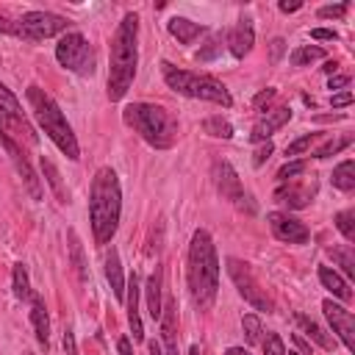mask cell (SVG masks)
I'll use <instances>...</instances> for the list:
<instances>
[{
    "instance_id": "c3c4849f",
    "label": "cell",
    "mask_w": 355,
    "mask_h": 355,
    "mask_svg": "<svg viewBox=\"0 0 355 355\" xmlns=\"http://www.w3.org/2000/svg\"><path fill=\"white\" fill-rule=\"evenodd\" d=\"M116 347H119V355H133V347H130V341H128L125 336L119 338V344H116Z\"/></svg>"
},
{
    "instance_id": "484cf974",
    "label": "cell",
    "mask_w": 355,
    "mask_h": 355,
    "mask_svg": "<svg viewBox=\"0 0 355 355\" xmlns=\"http://www.w3.org/2000/svg\"><path fill=\"white\" fill-rule=\"evenodd\" d=\"M327 255L344 269L347 277H355V252H352V244H336L327 250Z\"/></svg>"
},
{
    "instance_id": "8fae6325",
    "label": "cell",
    "mask_w": 355,
    "mask_h": 355,
    "mask_svg": "<svg viewBox=\"0 0 355 355\" xmlns=\"http://www.w3.org/2000/svg\"><path fill=\"white\" fill-rule=\"evenodd\" d=\"M0 144H3V150L11 155V161H14V166H17V172H19V178H22V183H25V189L31 191V197L33 200H39L42 197V189H39V178L33 175V169H31V164H28V158H25V153L19 150V144L8 136V130L0 125Z\"/></svg>"
},
{
    "instance_id": "9c48e42d",
    "label": "cell",
    "mask_w": 355,
    "mask_h": 355,
    "mask_svg": "<svg viewBox=\"0 0 355 355\" xmlns=\"http://www.w3.org/2000/svg\"><path fill=\"white\" fill-rule=\"evenodd\" d=\"M227 275H230V280L236 283L239 294H241L255 311H269V308H272L269 297L263 294V288L258 286V280L252 277V272H250L247 263H241L239 258H227Z\"/></svg>"
},
{
    "instance_id": "cb8c5ba5",
    "label": "cell",
    "mask_w": 355,
    "mask_h": 355,
    "mask_svg": "<svg viewBox=\"0 0 355 355\" xmlns=\"http://www.w3.org/2000/svg\"><path fill=\"white\" fill-rule=\"evenodd\" d=\"M147 311L153 319H161V269H155L150 277H147Z\"/></svg>"
},
{
    "instance_id": "f5cc1de1",
    "label": "cell",
    "mask_w": 355,
    "mask_h": 355,
    "mask_svg": "<svg viewBox=\"0 0 355 355\" xmlns=\"http://www.w3.org/2000/svg\"><path fill=\"white\" fill-rule=\"evenodd\" d=\"M336 67H338V64H336V61H327V64H324V67H322V69H324V72H336Z\"/></svg>"
},
{
    "instance_id": "4fadbf2b",
    "label": "cell",
    "mask_w": 355,
    "mask_h": 355,
    "mask_svg": "<svg viewBox=\"0 0 355 355\" xmlns=\"http://www.w3.org/2000/svg\"><path fill=\"white\" fill-rule=\"evenodd\" d=\"M266 222H269L275 239H280V241H288V244H305V241L311 239V230H308L302 222L291 219L288 214L272 211V214H266Z\"/></svg>"
},
{
    "instance_id": "f1b7e54d",
    "label": "cell",
    "mask_w": 355,
    "mask_h": 355,
    "mask_svg": "<svg viewBox=\"0 0 355 355\" xmlns=\"http://www.w3.org/2000/svg\"><path fill=\"white\" fill-rule=\"evenodd\" d=\"M202 130L208 136H216V139H230L233 136V125L227 119H222V116H208L202 122Z\"/></svg>"
},
{
    "instance_id": "1f68e13d",
    "label": "cell",
    "mask_w": 355,
    "mask_h": 355,
    "mask_svg": "<svg viewBox=\"0 0 355 355\" xmlns=\"http://www.w3.org/2000/svg\"><path fill=\"white\" fill-rule=\"evenodd\" d=\"M336 227L341 230V236L347 239V241H355V211H338L336 214Z\"/></svg>"
},
{
    "instance_id": "7dc6e473",
    "label": "cell",
    "mask_w": 355,
    "mask_h": 355,
    "mask_svg": "<svg viewBox=\"0 0 355 355\" xmlns=\"http://www.w3.org/2000/svg\"><path fill=\"white\" fill-rule=\"evenodd\" d=\"M344 86H349V75H336V78H330V89H344Z\"/></svg>"
},
{
    "instance_id": "db71d44e",
    "label": "cell",
    "mask_w": 355,
    "mask_h": 355,
    "mask_svg": "<svg viewBox=\"0 0 355 355\" xmlns=\"http://www.w3.org/2000/svg\"><path fill=\"white\" fill-rule=\"evenodd\" d=\"M189 355H200V347H197V344H194V347H191V349H189Z\"/></svg>"
},
{
    "instance_id": "3957f363",
    "label": "cell",
    "mask_w": 355,
    "mask_h": 355,
    "mask_svg": "<svg viewBox=\"0 0 355 355\" xmlns=\"http://www.w3.org/2000/svg\"><path fill=\"white\" fill-rule=\"evenodd\" d=\"M136 36H139V17L125 14L111 39V67H108V100L111 103L122 100L136 78V64H139Z\"/></svg>"
},
{
    "instance_id": "5b68a950",
    "label": "cell",
    "mask_w": 355,
    "mask_h": 355,
    "mask_svg": "<svg viewBox=\"0 0 355 355\" xmlns=\"http://www.w3.org/2000/svg\"><path fill=\"white\" fill-rule=\"evenodd\" d=\"M122 116L155 150H169L175 144V139H178V122L161 105H153V103H130Z\"/></svg>"
},
{
    "instance_id": "bcb514c9",
    "label": "cell",
    "mask_w": 355,
    "mask_h": 355,
    "mask_svg": "<svg viewBox=\"0 0 355 355\" xmlns=\"http://www.w3.org/2000/svg\"><path fill=\"white\" fill-rule=\"evenodd\" d=\"M311 36H313V39H338V33L330 31V28H313Z\"/></svg>"
},
{
    "instance_id": "7402d4cb",
    "label": "cell",
    "mask_w": 355,
    "mask_h": 355,
    "mask_svg": "<svg viewBox=\"0 0 355 355\" xmlns=\"http://www.w3.org/2000/svg\"><path fill=\"white\" fill-rule=\"evenodd\" d=\"M31 322H33V330H36L39 344L47 347V341H50V319H47L44 302L36 294H31Z\"/></svg>"
},
{
    "instance_id": "74e56055",
    "label": "cell",
    "mask_w": 355,
    "mask_h": 355,
    "mask_svg": "<svg viewBox=\"0 0 355 355\" xmlns=\"http://www.w3.org/2000/svg\"><path fill=\"white\" fill-rule=\"evenodd\" d=\"M263 355H286V347H283V338L277 333H269L266 341H263Z\"/></svg>"
},
{
    "instance_id": "681fc988",
    "label": "cell",
    "mask_w": 355,
    "mask_h": 355,
    "mask_svg": "<svg viewBox=\"0 0 355 355\" xmlns=\"http://www.w3.org/2000/svg\"><path fill=\"white\" fill-rule=\"evenodd\" d=\"M300 6H302V3H288V0H283V3H280V11H286V14H288V11H297Z\"/></svg>"
},
{
    "instance_id": "f546056e",
    "label": "cell",
    "mask_w": 355,
    "mask_h": 355,
    "mask_svg": "<svg viewBox=\"0 0 355 355\" xmlns=\"http://www.w3.org/2000/svg\"><path fill=\"white\" fill-rule=\"evenodd\" d=\"M42 172H44V178H47V183L53 186L58 202H67V194H64V186H61V175H58V169L53 166V161L44 158V155H42Z\"/></svg>"
},
{
    "instance_id": "44dd1931",
    "label": "cell",
    "mask_w": 355,
    "mask_h": 355,
    "mask_svg": "<svg viewBox=\"0 0 355 355\" xmlns=\"http://www.w3.org/2000/svg\"><path fill=\"white\" fill-rule=\"evenodd\" d=\"M319 280H322V286H324L327 291H333V297H338V300H344V302L352 300L349 283H347L336 269H330V266H319Z\"/></svg>"
},
{
    "instance_id": "4316f807",
    "label": "cell",
    "mask_w": 355,
    "mask_h": 355,
    "mask_svg": "<svg viewBox=\"0 0 355 355\" xmlns=\"http://www.w3.org/2000/svg\"><path fill=\"white\" fill-rule=\"evenodd\" d=\"M67 239H69V255H72V266H75L78 277H80V280H86L89 275H86V261H83V244H80V239H78V233H75L72 227H69Z\"/></svg>"
},
{
    "instance_id": "d4e9b609",
    "label": "cell",
    "mask_w": 355,
    "mask_h": 355,
    "mask_svg": "<svg viewBox=\"0 0 355 355\" xmlns=\"http://www.w3.org/2000/svg\"><path fill=\"white\" fill-rule=\"evenodd\" d=\"M333 186L341 191H352L355 189V161L347 158L333 169Z\"/></svg>"
},
{
    "instance_id": "277c9868",
    "label": "cell",
    "mask_w": 355,
    "mask_h": 355,
    "mask_svg": "<svg viewBox=\"0 0 355 355\" xmlns=\"http://www.w3.org/2000/svg\"><path fill=\"white\" fill-rule=\"evenodd\" d=\"M28 103H31V111L39 122V128L55 141V147L69 158V161H78L80 158V147H78V139L64 116V111L58 108V103L39 86H28Z\"/></svg>"
},
{
    "instance_id": "b9f144b4",
    "label": "cell",
    "mask_w": 355,
    "mask_h": 355,
    "mask_svg": "<svg viewBox=\"0 0 355 355\" xmlns=\"http://www.w3.org/2000/svg\"><path fill=\"white\" fill-rule=\"evenodd\" d=\"M283 50H286V42H283V39H275V42H272V53H269V61H272V64H275V61H280Z\"/></svg>"
},
{
    "instance_id": "816d5d0a",
    "label": "cell",
    "mask_w": 355,
    "mask_h": 355,
    "mask_svg": "<svg viewBox=\"0 0 355 355\" xmlns=\"http://www.w3.org/2000/svg\"><path fill=\"white\" fill-rule=\"evenodd\" d=\"M150 355H164V352H161V344H158V341H150Z\"/></svg>"
},
{
    "instance_id": "836d02e7",
    "label": "cell",
    "mask_w": 355,
    "mask_h": 355,
    "mask_svg": "<svg viewBox=\"0 0 355 355\" xmlns=\"http://www.w3.org/2000/svg\"><path fill=\"white\" fill-rule=\"evenodd\" d=\"M241 327H244V333H247V341H250V344H258V341H261L263 327H261V319H258L255 313H244V316H241Z\"/></svg>"
},
{
    "instance_id": "60d3db41",
    "label": "cell",
    "mask_w": 355,
    "mask_h": 355,
    "mask_svg": "<svg viewBox=\"0 0 355 355\" xmlns=\"http://www.w3.org/2000/svg\"><path fill=\"white\" fill-rule=\"evenodd\" d=\"M272 150H275V147H272V141H266V144H263V147H261V150L255 153V158H252V164H255V166H263V161H266V158L272 155Z\"/></svg>"
},
{
    "instance_id": "d590c367",
    "label": "cell",
    "mask_w": 355,
    "mask_h": 355,
    "mask_svg": "<svg viewBox=\"0 0 355 355\" xmlns=\"http://www.w3.org/2000/svg\"><path fill=\"white\" fill-rule=\"evenodd\" d=\"M319 139V133H305V136H300V139H294L291 144H286V155L288 158H294V155H302L313 141Z\"/></svg>"
},
{
    "instance_id": "7c38bea8",
    "label": "cell",
    "mask_w": 355,
    "mask_h": 355,
    "mask_svg": "<svg viewBox=\"0 0 355 355\" xmlns=\"http://www.w3.org/2000/svg\"><path fill=\"white\" fill-rule=\"evenodd\" d=\"M214 183H216V191H219L225 200H230V202H236V205L244 208V200H247L244 186H241L236 169H233L227 161H214Z\"/></svg>"
},
{
    "instance_id": "ac0fdd59",
    "label": "cell",
    "mask_w": 355,
    "mask_h": 355,
    "mask_svg": "<svg viewBox=\"0 0 355 355\" xmlns=\"http://www.w3.org/2000/svg\"><path fill=\"white\" fill-rule=\"evenodd\" d=\"M128 324L133 330V338L141 341L144 338V327H141V316H139V275L133 272L128 277Z\"/></svg>"
},
{
    "instance_id": "e0dca14e",
    "label": "cell",
    "mask_w": 355,
    "mask_h": 355,
    "mask_svg": "<svg viewBox=\"0 0 355 355\" xmlns=\"http://www.w3.org/2000/svg\"><path fill=\"white\" fill-rule=\"evenodd\" d=\"M288 119H291V108H288V105L272 108V111H266V116L258 119V125L252 128L250 139H252V141H269V136H272L275 130H280Z\"/></svg>"
},
{
    "instance_id": "11a10c76",
    "label": "cell",
    "mask_w": 355,
    "mask_h": 355,
    "mask_svg": "<svg viewBox=\"0 0 355 355\" xmlns=\"http://www.w3.org/2000/svg\"><path fill=\"white\" fill-rule=\"evenodd\" d=\"M288 355H297V352H288Z\"/></svg>"
},
{
    "instance_id": "5bb4252c",
    "label": "cell",
    "mask_w": 355,
    "mask_h": 355,
    "mask_svg": "<svg viewBox=\"0 0 355 355\" xmlns=\"http://www.w3.org/2000/svg\"><path fill=\"white\" fill-rule=\"evenodd\" d=\"M316 194V180H283V186L275 191V200L288 208H305Z\"/></svg>"
},
{
    "instance_id": "52a82bcc",
    "label": "cell",
    "mask_w": 355,
    "mask_h": 355,
    "mask_svg": "<svg viewBox=\"0 0 355 355\" xmlns=\"http://www.w3.org/2000/svg\"><path fill=\"white\" fill-rule=\"evenodd\" d=\"M55 58H58V64H61L64 69L78 72V75H92V69H94L92 47H89V42H86V36L78 33V31H69V33H64V36L58 39V44H55Z\"/></svg>"
},
{
    "instance_id": "7bdbcfd3",
    "label": "cell",
    "mask_w": 355,
    "mask_h": 355,
    "mask_svg": "<svg viewBox=\"0 0 355 355\" xmlns=\"http://www.w3.org/2000/svg\"><path fill=\"white\" fill-rule=\"evenodd\" d=\"M272 97H275V89H263V92H261V94H258V97L252 100V105H255V108L261 111V108H263V105H266V103H269Z\"/></svg>"
},
{
    "instance_id": "e575fe53",
    "label": "cell",
    "mask_w": 355,
    "mask_h": 355,
    "mask_svg": "<svg viewBox=\"0 0 355 355\" xmlns=\"http://www.w3.org/2000/svg\"><path fill=\"white\" fill-rule=\"evenodd\" d=\"M352 144V136H344V139H330V141H324L316 153H313V158H327V155H336L338 150H344V147H349Z\"/></svg>"
},
{
    "instance_id": "8992f818",
    "label": "cell",
    "mask_w": 355,
    "mask_h": 355,
    "mask_svg": "<svg viewBox=\"0 0 355 355\" xmlns=\"http://www.w3.org/2000/svg\"><path fill=\"white\" fill-rule=\"evenodd\" d=\"M164 80H166V86L172 92L186 94V97H194V100H208V103H216V105H225V108L233 103V97H230V92L225 89L222 80H216L211 75L178 69L169 61H164Z\"/></svg>"
},
{
    "instance_id": "8d00e7d4",
    "label": "cell",
    "mask_w": 355,
    "mask_h": 355,
    "mask_svg": "<svg viewBox=\"0 0 355 355\" xmlns=\"http://www.w3.org/2000/svg\"><path fill=\"white\" fill-rule=\"evenodd\" d=\"M305 169H308V161H291V164H283V166H280L277 178H280V180H288V178H294V175H305Z\"/></svg>"
},
{
    "instance_id": "d6a6232c",
    "label": "cell",
    "mask_w": 355,
    "mask_h": 355,
    "mask_svg": "<svg viewBox=\"0 0 355 355\" xmlns=\"http://www.w3.org/2000/svg\"><path fill=\"white\" fill-rule=\"evenodd\" d=\"M14 294L19 300L31 297V283H28V269L25 263H14Z\"/></svg>"
},
{
    "instance_id": "6da1fadb",
    "label": "cell",
    "mask_w": 355,
    "mask_h": 355,
    "mask_svg": "<svg viewBox=\"0 0 355 355\" xmlns=\"http://www.w3.org/2000/svg\"><path fill=\"white\" fill-rule=\"evenodd\" d=\"M119 214H122V191H119V178L111 166H100L97 175L92 178V191H89V222L94 241L105 247L116 227H119Z\"/></svg>"
},
{
    "instance_id": "4dcf8cb0",
    "label": "cell",
    "mask_w": 355,
    "mask_h": 355,
    "mask_svg": "<svg viewBox=\"0 0 355 355\" xmlns=\"http://www.w3.org/2000/svg\"><path fill=\"white\" fill-rule=\"evenodd\" d=\"M316 58H324V50L322 47H297L294 53H291V64L294 67H305V64H311V61H316Z\"/></svg>"
},
{
    "instance_id": "2e32d148",
    "label": "cell",
    "mask_w": 355,
    "mask_h": 355,
    "mask_svg": "<svg viewBox=\"0 0 355 355\" xmlns=\"http://www.w3.org/2000/svg\"><path fill=\"white\" fill-rule=\"evenodd\" d=\"M252 44H255L252 19H250V17H241V19L233 25V31L227 33V47H230V53H233L236 58H244V55L252 50Z\"/></svg>"
},
{
    "instance_id": "f907efd6",
    "label": "cell",
    "mask_w": 355,
    "mask_h": 355,
    "mask_svg": "<svg viewBox=\"0 0 355 355\" xmlns=\"http://www.w3.org/2000/svg\"><path fill=\"white\" fill-rule=\"evenodd\" d=\"M225 355H250V352H247V349H241V347H230Z\"/></svg>"
},
{
    "instance_id": "f35d334b",
    "label": "cell",
    "mask_w": 355,
    "mask_h": 355,
    "mask_svg": "<svg viewBox=\"0 0 355 355\" xmlns=\"http://www.w3.org/2000/svg\"><path fill=\"white\" fill-rule=\"evenodd\" d=\"M219 50H222V36H214V39L208 42V47H205V50H200V55H197V58H200V61H211Z\"/></svg>"
},
{
    "instance_id": "d6986e66",
    "label": "cell",
    "mask_w": 355,
    "mask_h": 355,
    "mask_svg": "<svg viewBox=\"0 0 355 355\" xmlns=\"http://www.w3.org/2000/svg\"><path fill=\"white\" fill-rule=\"evenodd\" d=\"M105 277H108V283H111V294H114L116 300H122V297H125V277H122L119 252H116L114 247L105 252Z\"/></svg>"
},
{
    "instance_id": "7a4b0ae2",
    "label": "cell",
    "mask_w": 355,
    "mask_h": 355,
    "mask_svg": "<svg viewBox=\"0 0 355 355\" xmlns=\"http://www.w3.org/2000/svg\"><path fill=\"white\" fill-rule=\"evenodd\" d=\"M186 277H189V291H191L194 305L200 311H208L219 288V258H216V247L208 230H194L191 236Z\"/></svg>"
},
{
    "instance_id": "f6af8a7d",
    "label": "cell",
    "mask_w": 355,
    "mask_h": 355,
    "mask_svg": "<svg viewBox=\"0 0 355 355\" xmlns=\"http://www.w3.org/2000/svg\"><path fill=\"white\" fill-rule=\"evenodd\" d=\"M64 352H67V355H78V347H75V336H72V330H64Z\"/></svg>"
},
{
    "instance_id": "603a6c76",
    "label": "cell",
    "mask_w": 355,
    "mask_h": 355,
    "mask_svg": "<svg viewBox=\"0 0 355 355\" xmlns=\"http://www.w3.org/2000/svg\"><path fill=\"white\" fill-rule=\"evenodd\" d=\"M294 319H297V324L302 327V333H305L311 341H316L322 349H333V347H336V341H333V338H330V336H327L311 316H305V313H294Z\"/></svg>"
},
{
    "instance_id": "30bf717a",
    "label": "cell",
    "mask_w": 355,
    "mask_h": 355,
    "mask_svg": "<svg viewBox=\"0 0 355 355\" xmlns=\"http://www.w3.org/2000/svg\"><path fill=\"white\" fill-rule=\"evenodd\" d=\"M322 311H324V316H327L333 333L341 338V344H344L349 352H355V316H352L347 308L336 305L333 300H324V302H322Z\"/></svg>"
},
{
    "instance_id": "ee69618b",
    "label": "cell",
    "mask_w": 355,
    "mask_h": 355,
    "mask_svg": "<svg viewBox=\"0 0 355 355\" xmlns=\"http://www.w3.org/2000/svg\"><path fill=\"white\" fill-rule=\"evenodd\" d=\"M330 103H333V108L349 105V103H352V92H341V94H333V97H330Z\"/></svg>"
},
{
    "instance_id": "ab89813d",
    "label": "cell",
    "mask_w": 355,
    "mask_h": 355,
    "mask_svg": "<svg viewBox=\"0 0 355 355\" xmlns=\"http://www.w3.org/2000/svg\"><path fill=\"white\" fill-rule=\"evenodd\" d=\"M349 8V3H338V6H322L319 8V17L330 19V17H344V11Z\"/></svg>"
},
{
    "instance_id": "83f0119b",
    "label": "cell",
    "mask_w": 355,
    "mask_h": 355,
    "mask_svg": "<svg viewBox=\"0 0 355 355\" xmlns=\"http://www.w3.org/2000/svg\"><path fill=\"white\" fill-rule=\"evenodd\" d=\"M169 313H161V333H164V344H166V355H178V344H175V313L172 305H166Z\"/></svg>"
},
{
    "instance_id": "ba28073f",
    "label": "cell",
    "mask_w": 355,
    "mask_h": 355,
    "mask_svg": "<svg viewBox=\"0 0 355 355\" xmlns=\"http://www.w3.org/2000/svg\"><path fill=\"white\" fill-rule=\"evenodd\" d=\"M67 19L61 14H53V11H28L19 17V22L11 25V33L14 36H22L28 42H42V39H50L61 31H67Z\"/></svg>"
},
{
    "instance_id": "ffe728a7",
    "label": "cell",
    "mask_w": 355,
    "mask_h": 355,
    "mask_svg": "<svg viewBox=\"0 0 355 355\" xmlns=\"http://www.w3.org/2000/svg\"><path fill=\"white\" fill-rule=\"evenodd\" d=\"M169 33H172L180 44H191L200 33H205V25L191 22V19H186V17H172V19H169Z\"/></svg>"
},
{
    "instance_id": "9a60e30c",
    "label": "cell",
    "mask_w": 355,
    "mask_h": 355,
    "mask_svg": "<svg viewBox=\"0 0 355 355\" xmlns=\"http://www.w3.org/2000/svg\"><path fill=\"white\" fill-rule=\"evenodd\" d=\"M0 125H11L14 130H22V136H28L31 141L36 139L33 136V130H31V125L25 122V114H22V108H19V100L11 94V89H6L3 83H0Z\"/></svg>"
}]
</instances>
